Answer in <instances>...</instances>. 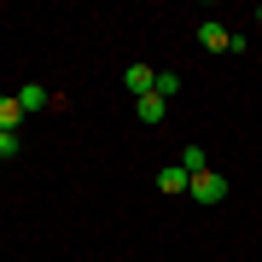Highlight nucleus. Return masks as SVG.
Segmentation results:
<instances>
[{"mask_svg": "<svg viewBox=\"0 0 262 262\" xmlns=\"http://www.w3.org/2000/svg\"><path fill=\"white\" fill-rule=\"evenodd\" d=\"M187 198H198V204H222V198H227V181L215 175V169H198V175H192V192H187Z\"/></svg>", "mask_w": 262, "mask_h": 262, "instance_id": "1", "label": "nucleus"}, {"mask_svg": "<svg viewBox=\"0 0 262 262\" xmlns=\"http://www.w3.org/2000/svg\"><path fill=\"white\" fill-rule=\"evenodd\" d=\"M158 192H169V198H187L192 192V175L181 163H169V169H158Z\"/></svg>", "mask_w": 262, "mask_h": 262, "instance_id": "2", "label": "nucleus"}, {"mask_svg": "<svg viewBox=\"0 0 262 262\" xmlns=\"http://www.w3.org/2000/svg\"><path fill=\"white\" fill-rule=\"evenodd\" d=\"M122 82H128V94H134V99H146V94H151V82H158V70H151V64H128V70H122Z\"/></svg>", "mask_w": 262, "mask_h": 262, "instance_id": "3", "label": "nucleus"}, {"mask_svg": "<svg viewBox=\"0 0 262 262\" xmlns=\"http://www.w3.org/2000/svg\"><path fill=\"white\" fill-rule=\"evenodd\" d=\"M12 99H18L24 111H47V105H53V94H47V88H35V82H29V88H18Z\"/></svg>", "mask_w": 262, "mask_h": 262, "instance_id": "4", "label": "nucleus"}, {"mask_svg": "<svg viewBox=\"0 0 262 262\" xmlns=\"http://www.w3.org/2000/svg\"><path fill=\"white\" fill-rule=\"evenodd\" d=\"M163 111H169V99H158V94L134 99V117H140V122H163Z\"/></svg>", "mask_w": 262, "mask_h": 262, "instance_id": "5", "label": "nucleus"}, {"mask_svg": "<svg viewBox=\"0 0 262 262\" xmlns=\"http://www.w3.org/2000/svg\"><path fill=\"white\" fill-rule=\"evenodd\" d=\"M198 41H204L210 53H227V41H233V35H227L222 24H198Z\"/></svg>", "mask_w": 262, "mask_h": 262, "instance_id": "6", "label": "nucleus"}, {"mask_svg": "<svg viewBox=\"0 0 262 262\" xmlns=\"http://www.w3.org/2000/svg\"><path fill=\"white\" fill-rule=\"evenodd\" d=\"M0 128H12V134L24 128V105H18V99H6V94H0Z\"/></svg>", "mask_w": 262, "mask_h": 262, "instance_id": "7", "label": "nucleus"}, {"mask_svg": "<svg viewBox=\"0 0 262 262\" xmlns=\"http://www.w3.org/2000/svg\"><path fill=\"white\" fill-rule=\"evenodd\" d=\"M175 163L187 169V175H198V169H210V151H204V146H187V151H181Z\"/></svg>", "mask_w": 262, "mask_h": 262, "instance_id": "8", "label": "nucleus"}, {"mask_svg": "<svg viewBox=\"0 0 262 262\" xmlns=\"http://www.w3.org/2000/svg\"><path fill=\"white\" fill-rule=\"evenodd\" d=\"M151 94H158V99H175V94H181V76H175V70H158V82H151Z\"/></svg>", "mask_w": 262, "mask_h": 262, "instance_id": "9", "label": "nucleus"}, {"mask_svg": "<svg viewBox=\"0 0 262 262\" xmlns=\"http://www.w3.org/2000/svg\"><path fill=\"white\" fill-rule=\"evenodd\" d=\"M18 151H24V140H18L12 128H0V158H18Z\"/></svg>", "mask_w": 262, "mask_h": 262, "instance_id": "10", "label": "nucleus"}, {"mask_svg": "<svg viewBox=\"0 0 262 262\" xmlns=\"http://www.w3.org/2000/svg\"><path fill=\"white\" fill-rule=\"evenodd\" d=\"M256 24H262V6H256Z\"/></svg>", "mask_w": 262, "mask_h": 262, "instance_id": "11", "label": "nucleus"}]
</instances>
